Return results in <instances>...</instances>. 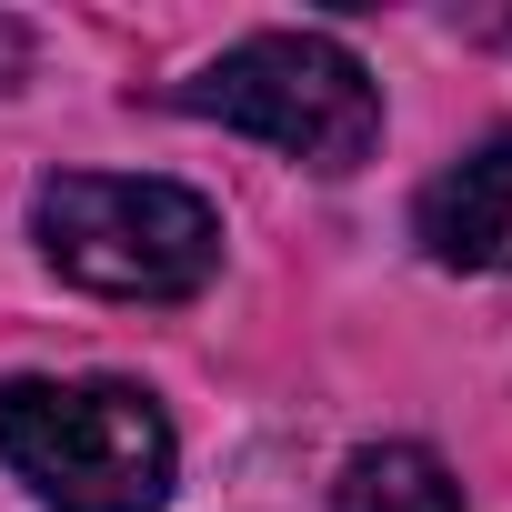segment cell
Wrapping results in <instances>:
<instances>
[{"label":"cell","instance_id":"6da1fadb","mask_svg":"<svg viewBox=\"0 0 512 512\" xmlns=\"http://www.w3.org/2000/svg\"><path fill=\"white\" fill-rule=\"evenodd\" d=\"M0 462L51 512H161L171 502V422L141 382H0Z\"/></svg>","mask_w":512,"mask_h":512},{"label":"cell","instance_id":"7a4b0ae2","mask_svg":"<svg viewBox=\"0 0 512 512\" xmlns=\"http://www.w3.org/2000/svg\"><path fill=\"white\" fill-rule=\"evenodd\" d=\"M51 272L101 302H191L221 272V211L151 171H61L31 201Z\"/></svg>","mask_w":512,"mask_h":512},{"label":"cell","instance_id":"3957f363","mask_svg":"<svg viewBox=\"0 0 512 512\" xmlns=\"http://www.w3.org/2000/svg\"><path fill=\"white\" fill-rule=\"evenodd\" d=\"M181 111L272 141L302 171H362L382 151V81L332 31H251L201 81H181Z\"/></svg>","mask_w":512,"mask_h":512},{"label":"cell","instance_id":"277c9868","mask_svg":"<svg viewBox=\"0 0 512 512\" xmlns=\"http://www.w3.org/2000/svg\"><path fill=\"white\" fill-rule=\"evenodd\" d=\"M412 231L442 272H512V131H492L452 171H432L412 201Z\"/></svg>","mask_w":512,"mask_h":512},{"label":"cell","instance_id":"5b68a950","mask_svg":"<svg viewBox=\"0 0 512 512\" xmlns=\"http://www.w3.org/2000/svg\"><path fill=\"white\" fill-rule=\"evenodd\" d=\"M332 512H462V482L422 452V442H372L342 462Z\"/></svg>","mask_w":512,"mask_h":512}]
</instances>
